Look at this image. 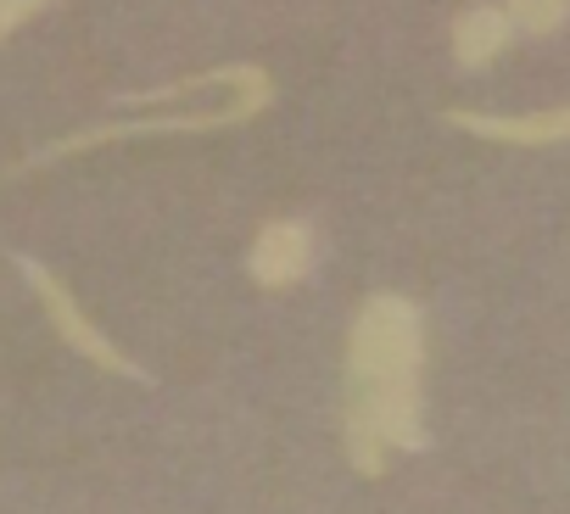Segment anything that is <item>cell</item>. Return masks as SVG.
<instances>
[{"label":"cell","instance_id":"6da1fadb","mask_svg":"<svg viewBox=\"0 0 570 514\" xmlns=\"http://www.w3.org/2000/svg\"><path fill=\"white\" fill-rule=\"evenodd\" d=\"M342 447L358 475L386 453L425 447V314L414 297L375 291L358 303L342 347Z\"/></svg>","mask_w":570,"mask_h":514},{"label":"cell","instance_id":"7a4b0ae2","mask_svg":"<svg viewBox=\"0 0 570 514\" xmlns=\"http://www.w3.org/2000/svg\"><path fill=\"white\" fill-rule=\"evenodd\" d=\"M274 107V85L268 90H246L235 96L229 107H207V112H168V118H124V123H96V129H73L40 151H29L12 174H29V168H46V162H62V157H79V151H96V146H118V140H151V135H218V129H235V123H252L257 112Z\"/></svg>","mask_w":570,"mask_h":514},{"label":"cell","instance_id":"3957f363","mask_svg":"<svg viewBox=\"0 0 570 514\" xmlns=\"http://www.w3.org/2000/svg\"><path fill=\"white\" fill-rule=\"evenodd\" d=\"M18 269H23V280L35 286V297H40V308H46V319L57 325V336L79 353V358H90L96 369H107V375H124V380H140V386H151V375L107 336V330H96V319L79 308V297L46 269V264H35V257H18Z\"/></svg>","mask_w":570,"mask_h":514},{"label":"cell","instance_id":"277c9868","mask_svg":"<svg viewBox=\"0 0 570 514\" xmlns=\"http://www.w3.org/2000/svg\"><path fill=\"white\" fill-rule=\"evenodd\" d=\"M308 269H314V229L303 218H274L252 235V251H246L252 286L292 291L297 280H308Z\"/></svg>","mask_w":570,"mask_h":514},{"label":"cell","instance_id":"5b68a950","mask_svg":"<svg viewBox=\"0 0 570 514\" xmlns=\"http://www.w3.org/2000/svg\"><path fill=\"white\" fill-rule=\"evenodd\" d=\"M442 123L498 140V146H559L570 140V107H537V112H470V107H442Z\"/></svg>","mask_w":570,"mask_h":514},{"label":"cell","instance_id":"8992f818","mask_svg":"<svg viewBox=\"0 0 570 514\" xmlns=\"http://www.w3.org/2000/svg\"><path fill=\"white\" fill-rule=\"evenodd\" d=\"M514 40H520V34H514V23H509L503 7H464V12L453 18V62H459V68H487V62H498Z\"/></svg>","mask_w":570,"mask_h":514},{"label":"cell","instance_id":"52a82bcc","mask_svg":"<svg viewBox=\"0 0 570 514\" xmlns=\"http://www.w3.org/2000/svg\"><path fill=\"white\" fill-rule=\"evenodd\" d=\"M498 7L509 12L514 34H525V40L559 34V29L570 23V0H498Z\"/></svg>","mask_w":570,"mask_h":514},{"label":"cell","instance_id":"ba28073f","mask_svg":"<svg viewBox=\"0 0 570 514\" xmlns=\"http://www.w3.org/2000/svg\"><path fill=\"white\" fill-rule=\"evenodd\" d=\"M46 7H51V0H0V46H7L29 18H40Z\"/></svg>","mask_w":570,"mask_h":514}]
</instances>
